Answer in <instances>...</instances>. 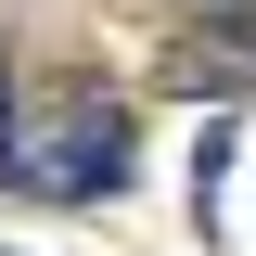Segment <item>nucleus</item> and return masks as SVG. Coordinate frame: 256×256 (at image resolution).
<instances>
[{"label":"nucleus","instance_id":"obj_1","mask_svg":"<svg viewBox=\"0 0 256 256\" xmlns=\"http://www.w3.org/2000/svg\"><path fill=\"white\" fill-rule=\"evenodd\" d=\"M128 154H141V128H128L102 90L52 102V116H13V141H0V166H13L26 192H64V205L116 192V180H128Z\"/></svg>","mask_w":256,"mask_h":256},{"label":"nucleus","instance_id":"obj_2","mask_svg":"<svg viewBox=\"0 0 256 256\" xmlns=\"http://www.w3.org/2000/svg\"><path fill=\"white\" fill-rule=\"evenodd\" d=\"M192 13H205V26H192V52H230V64L256 52V0H192Z\"/></svg>","mask_w":256,"mask_h":256},{"label":"nucleus","instance_id":"obj_3","mask_svg":"<svg viewBox=\"0 0 256 256\" xmlns=\"http://www.w3.org/2000/svg\"><path fill=\"white\" fill-rule=\"evenodd\" d=\"M0 141H13V77H0Z\"/></svg>","mask_w":256,"mask_h":256},{"label":"nucleus","instance_id":"obj_4","mask_svg":"<svg viewBox=\"0 0 256 256\" xmlns=\"http://www.w3.org/2000/svg\"><path fill=\"white\" fill-rule=\"evenodd\" d=\"M0 256H13V244H0Z\"/></svg>","mask_w":256,"mask_h":256}]
</instances>
